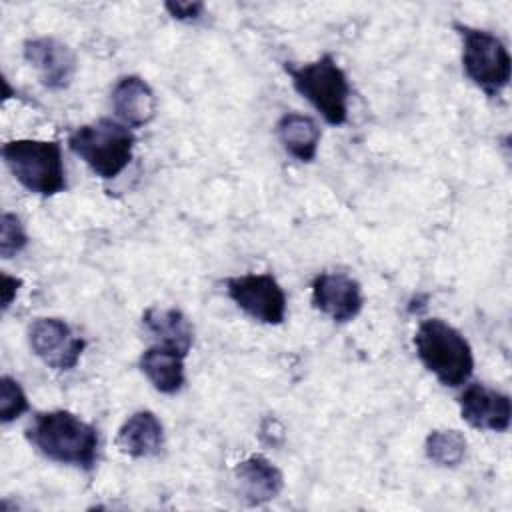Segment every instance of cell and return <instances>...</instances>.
I'll return each instance as SVG.
<instances>
[{
	"instance_id": "cell-17",
	"label": "cell",
	"mask_w": 512,
	"mask_h": 512,
	"mask_svg": "<svg viewBox=\"0 0 512 512\" xmlns=\"http://www.w3.org/2000/svg\"><path fill=\"white\" fill-rule=\"evenodd\" d=\"M276 136L292 158L298 162H312L318 154L322 132L314 118L300 112H288L276 122Z\"/></svg>"
},
{
	"instance_id": "cell-19",
	"label": "cell",
	"mask_w": 512,
	"mask_h": 512,
	"mask_svg": "<svg viewBox=\"0 0 512 512\" xmlns=\"http://www.w3.org/2000/svg\"><path fill=\"white\" fill-rule=\"evenodd\" d=\"M28 410V396L18 380L4 374L0 378V422L10 424Z\"/></svg>"
},
{
	"instance_id": "cell-18",
	"label": "cell",
	"mask_w": 512,
	"mask_h": 512,
	"mask_svg": "<svg viewBox=\"0 0 512 512\" xmlns=\"http://www.w3.org/2000/svg\"><path fill=\"white\" fill-rule=\"evenodd\" d=\"M466 446L468 442L460 430L442 428V430H432L426 436L424 452L428 460H432L434 464L444 468H456L466 456Z\"/></svg>"
},
{
	"instance_id": "cell-4",
	"label": "cell",
	"mask_w": 512,
	"mask_h": 512,
	"mask_svg": "<svg viewBox=\"0 0 512 512\" xmlns=\"http://www.w3.org/2000/svg\"><path fill=\"white\" fill-rule=\"evenodd\" d=\"M2 160L16 182L32 194L50 198L66 190L62 146L56 140H10L2 146Z\"/></svg>"
},
{
	"instance_id": "cell-10",
	"label": "cell",
	"mask_w": 512,
	"mask_h": 512,
	"mask_svg": "<svg viewBox=\"0 0 512 512\" xmlns=\"http://www.w3.org/2000/svg\"><path fill=\"white\" fill-rule=\"evenodd\" d=\"M312 304L334 322H350L364 306L360 282L344 272H322L312 280Z\"/></svg>"
},
{
	"instance_id": "cell-13",
	"label": "cell",
	"mask_w": 512,
	"mask_h": 512,
	"mask_svg": "<svg viewBox=\"0 0 512 512\" xmlns=\"http://www.w3.org/2000/svg\"><path fill=\"white\" fill-rule=\"evenodd\" d=\"M112 108L118 120L130 128H142L150 124L156 116V96L152 86L136 76L128 74L118 78L110 94Z\"/></svg>"
},
{
	"instance_id": "cell-1",
	"label": "cell",
	"mask_w": 512,
	"mask_h": 512,
	"mask_svg": "<svg viewBox=\"0 0 512 512\" xmlns=\"http://www.w3.org/2000/svg\"><path fill=\"white\" fill-rule=\"evenodd\" d=\"M26 440L48 460L90 472L98 458V430L70 410H44L26 428Z\"/></svg>"
},
{
	"instance_id": "cell-2",
	"label": "cell",
	"mask_w": 512,
	"mask_h": 512,
	"mask_svg": "<svg viewBox=\"0 0 512 512\" xmlns=\"http://www.w3.org/2000/svg\"><path fill=\"white\" fill-rule=\"evenodd\" d=\"M416 356L444 386L458 388L474 372V354L460 330L442 318H426L414 332Z\"/></svg>"
},
{
	"instance_id": "cell-5",
	"label": "cell",
	"mask_w": 512,
	"mask_h": 512,
	"mask_svg": "<svg viewBox=\"0 0 512 512\" xmlns=\"http://www.w3.org/2000/svg\"><path fill=\"white\" fill-rule=\"evenodd\" d=\"M284 70L294 90L306 98L330 126H342L348 120L350 82L330 54L306 64L284 62Z\"/></svg>"
},
{
	"instance_id": "cell-7",
	"label": "cell",
	"mask_w": 512,
	"mask_h": 512,
	"mask_svg": "<svg viewBox=\"0 0 512 512\" xmlns=\"http://www.w3.org/2000/svg\"><path fill=\"white\" fill-rule=\"evenodd\" d=\"M228 298L252 320L278 326L286 320V292L270 272H250L226 280Z\"/></svg>"
},
{
	"instance_id": "cell-20",
	"label": "cell",
	"mask_w": 512,
	"mask_h": 512,
	"mask_svg": "<svg viewBox=\"0 0 512 512\" xmlns=\"http://www.w3.org/2000/svg\"><path fill=\"white\" fill-rule=\"evenodd\" d=\"M28 246V234L18 214L2 212L0 216V256L4 260L16 256Z\"/></svg>"
},
{
	"instance_id": "cell-8",
	"label": "cell",
	"mask_w": 512,
	"mask_h": 512,
	"mask_svg": "<svg viewBox=\"0 0 512 512\" xmlns=\"http://www.w3.org/2000/svg\"><path fill=\"white\" fill-rule=\"evenodd\" d=\"M30 350L52 370L68 372L76 368L86 348V340L62 318H36L28 328Z\"/></svg>"
},
{
	"instance_id": "cell-22",
	"label": "cell",
	"mask_w": 512,
	"mask_h": 512,
	"mask_svg": "<svg viewBox=\"0 0 512 512\" xmlns=\"http://www.w3.org/2000/svg\"><path fill=\"white\" fill-rule=\"evenodd\" d=\"M22 286V278L10 276L6 272L0 274V298H2V312H6L10 308V304L14 302L18 290Z\"/></svg>"
},
{
	"instance_id": "cell-14",
	"label": "cell",
	"mask_w": 512,
	"mask_h": 512,
	"mask_svg": "<svg viewBox=\"0 0 512 512\" xmlns=\"http://www.w3.org/2000/svg\"><path fill=\"white\" fill-rule=\"evenodd\" d=\"M116 446L130 458L158 456L164 446V426L152 410H138L118 428Z\"/></svg>"
},
{
	"instance_id": "cell-11",
	"label": "cell",
	"mask_w": 512,
	"mask_h": 512,
	"mask_svg": "<svg viewBox=\"0 0 512 512\" xmlns=\"http://www.w3.org/2000/svg\"><path fill=\"white\" fill-rule=\"evenodd\" d=\"M460 414L466 424L478 430L506 432L512 420L510 396L486 384L474 382L464 388L458 398Z\"/></svg>"
},
{
	"instance_id": "cell-6",
	"label": "cell",
	"mask_w": 512,
	"mask_h": 512,
	"mask_svg": "<svg viewBox=\"0 0 512 512\" xmlns=\"http://www.w3.org/2000/svg\"><path fill=\"white\" fill-rule=\"evenodd\" d=\"M462 40V68L486 96H498L510 82L512 58L504 42L488 30L462 22L452 24Z\"/></svg>"
},
{
	"instance_id": "cell-9",
	"label": "cell",
	"mask_w": 512,
	"mask_h": 512,
	"mask_svg": "<svg viewBox=\"0 0 512 512\" xmlns=\"http://www.w3.org/2000/svg\"><path fill=\"white\" fill-rule=\"evenodd\" d=\"M24 60L36 70L38 80L48 90H64L76 74V54L52 36L30 38L22 44Z\"/></svg>"
},
{
	"instance_id": "cell-21",
	"label": "cell",
	"mask_w": 512,
	"mask_h": 512,
	"mask_svg": "<svg viewBox=\"0 0 512 512\" xmlns=\"http://www.w3.org/2000/svg\"><path fill=\"white\" fill-rule=\"evenodd\" d=\"M164 8L174 20H180V22H194L204 14V4L202 2L170 0V2H164Z\"/></svg>"
},
{
	"instance_id": "cell-3",
	"label": "cell",
	"mask_w": 512,
	"mask_h": 512,
	"mask_svg": "<svg viewBox=\"0 0 512 512\" xmlns=\"http://www.w3.org/2000/svg\"><path fill=\"white\" fill-rule=\"evenodd\" d=\"M136 136L120 120L100 118L78 126L68 136V148L102 180L120 176L132 162Z\"/></svg>"
},
{
	"instance_id": "cell-12",
	"label": "cell",
	"mask_w": 512,
	"mask_h": 512,
	"mask_svg": "<svg viewBox=\"0 0 512 512\" xmlns=\"http://www.w3.org/2000/svg\"><path fill=\"white\" fill-rule=\"evenodd\" d=\"M238 494L250 506L274 500L284 488V474L262 454H250L232 470Z\"/></svg>"
},
{
	"instance_id": "cell-15",
	"label": "cell",
	"mask_w": 512,
	"mask_h": 512,
	"mask_svg": "<svg viewBox=\"0 0 512 512\" xmlns=\"http://www.w3.org/2000/svg\"><path fill=\"white\" fill-rule=\"evenodd\" d=\"M184 358L186 356L174 348L154 344L140 354L138 366L154 390L162 394H176L186 382Z\"/></svg>"
},
{
	"instance_id": "cell-16",
	"label": "cell",
	"mask_w": 512,
	"mask_h": 512,
	"mask_svg": "<svg viewBox=\"0 0 512 512\" xmlns=\"http://www.w3.org/2000/svg\"><path fill=\"white\" fill-rule=\"evenodd\" d=\"M142 324L156 338V344L174 348L184 356L192 350L194 326L182 310L150 306L142 314Z\"/></svg>"
}]
</instances>
